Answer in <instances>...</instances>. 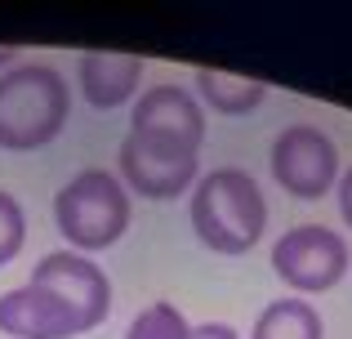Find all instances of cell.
Returning <instances> with one entry per match:
<instances>
[{
  "label": "cell",
  "instance_id": "3957f363",
  "mask_svg": "<svg viewBox=\"0 0 352 339\" xmlns=\"http://www.w3.org/2000/svg\"><path fill=\"white\" fill-rule=\"evenodd\" d=\"M129 192L120 183V174L112 170H80L63 183V192L54 197V223H58L67 250L76 254H94V250H107L125 237L129 228Z\"/></svg>",
  "mask_w": 352,
  "mask_h": 339
},
{
  "label": "cell",
  "instance_id": "7c38bea8",
  "mask_svg": "<svg viewBox=\"0 0 352 339\" xmlns=\"http://www.w3.org/2000/svg\"><path fill=\"white\" fill-rule=\"evenodd\" d=\"M250 339H326V326L308 299H272L254 317Z\"/></svg>",
  "mask_w": 352,
  "mask_h": 339
},
{
  "label": "cell",
  "instance_id": "9a60e30c",
  "mask_svg": "<svg viewBox=\"0 0 352 339\" xmlns=\"http://www.w3.org/2000/svg\"><path fill=\"white\" fill-rule=\"evenodd\" d=\"M335 192H339V215H344V223L352 228V170H344V174H339Z\"/></svg>",
  "mask_w": 352,
  "mask_h": 339
},
{
  "label": "cell",
  "instance_id": "30bf717a",
  "mask_svg": "<svg viewBox=\"0 0 352 339\" xmlns=\"http://www.w3.org/2000/svg\"><path fill=\"white\" fill-rule=\"evenodd\" d=\"M0 335H14V339H72V335H85L80 322L41 286H18L0 295Z\"/></svg>",
  "mask_w": 352,
  "mask_h": 339
},
{
  "label": "cell",
  "instance_id": "6da1fadb",
  "mask_svg": "<svg viewBox=\"0 0 352 339\" xmlns=\"http://www.w3.org/2000/svg\"><path fill=\"white\" fill-rule=\"evenodd\" d=\"M72 116V85L58 67L18 63L0 72V148L36 152L63 134Z\"/></svg>",
  "mask_w": 352,
  "mask_h": 339
},
{
  "label": "cell",
  "instance_id": "7a4b0ae2",
  "mask_svg": "<svg viewBox=\"0 0 352 339\" xmlns=\"http://www.w3.org/2000/svg\"><path fill=\"white\" fill-rule=\"evenodd\" d=\"M188 219L206 250L245 254L250 245H258V237L267 228V201L245 170L223 166V170H210L197 179Z\"/></svg>",
  "mask_w": 352,
  "mask_h": 339
},
{
  "label": "cell",
  "instance_id": "9c48e42d",
  "mask_svg": "<svg viewBox=\"0 0 352 339\" xmlns=\"http://www.w3.org/2000/svg\"><path fill=\"white\" fill-rule=\"evenodd\" d=\"M80 98L98 112H112L120 103H134L143 89V58L120 50H85L76 63Z\"/></svg>",
  "mask_w": 352,
  "mask_h": 339
},
{
  "label": "cell",
  "instance_id": "277c9868",
  "mask_svg": "<svg viewBox=\"0 0 352 339\" xmlns=\"http://www.w3.org/2000/svg\"><path fill=\"white\" fill-rule=\"evenodd\" d=\"M348 263V241L326 223L285 228L272 245V272L294 295H321V290L339 286Z\"/></svg>",
  "mask_w": 352,
  "mask_h": 339
},
{
  "label": "cell",
  "instance_id": "8992f818",
  "mask_svg": "<svg viewBox=\"0 0 352 339\" xmlns=\"http://www.w3.org/2000/svg\"><path fill=\"white\" fill-rule=\"evenodd\" d=\"M32 286L50 290L63 308L80 322V331H94L112 313V281L89 254L76 250H54L32 268Z\"/></svg>",
  "mask_w": 352,
  "mask_h": 339
},
{
  "label": "cell",
  "instance_id": "8fae6325",
  "mask_svg": "<svg viewBox=\"0 0 352 339\" xmlns=\"http://www.w3.org/2000/svg\"><path fill=\"white\" fill-rule=\"evenodd\" d=\"M197 94L206 98V107H214L219 116H250L258 103L267 98L263 80L232 76V72H214V67H197Z\"/></svg>",
  "mask_w": 352,
  "mask_h": 339
},
{
  "label": "cell",
  "instance_id": "4fadbf2b",
  "mask_svg": "<svg viewBox=\"0 0 352 339\" xmlns=\"http://www.w3.org/2000/svg\"><path fill=\"white\" fill-rule=\"evenodd\" d=\"M125 339H192V322L179 313V304L156 299V304H147L143 313L129 322Z\"/></svg>",
  "mask_w": 352,
  "mask_h": 339
},
{
  "label": "cell",
  "instance_id": "2e32d148",
  "mask_svg": "<svg viewBox=\"0 0 352 339\" xmlns=\"http://www.w3.org/2000/svg\"><path fill=\"white\" fill-rule=\"evenodd\" d=\"M192 339H241L228 322H206V326H192Z\"/></svg>",
  "mask_w": 352,
  "mask_h": 339
},
{
  "label": "cell",
  "instance_id": "52a82bcc",
  "mask_svg": "<svg viewBox=\"0 0 352 339\" xmlns=\"http://www.w3.org/2000/svg\"><path fill=\"white\" fill-rule=\"evenodd\" d=\"M129 134L156 148L174 152H201L206 139V112H201L197 94L183 85H152L134 98L129 107Z\"/></svg>",
  "mask_w": 352,
  "mask_h": 339
},
{
  "label": "cell",
  "instance_id": "5b68a950",
  "mask_svg": "<svg viewBox=\"0 0 352 339\" xmlns=\"http://www.w3.org/2000/svg\"><path fill=\"white\" fill-rule=\"evenodd\" d=\"M272 179L281 183L290 197L317 201L326 192H335L339 183V148L321 125H285L272 139Z\"/></svg>",
  "mask_w": 352,
  "mask_h": 339
},
{
  "label": "cell",
  "instance_id": "5bb4252c",
  "mask_svg": "<svg viewBox=\"0 0 352 339\" xmlns=\"http://www.w3.org/2000/svg\"><path fill=\"white\" fill-rule=\"evenodd\" d=\"M23 241H27V215H23V206H18L14 192L0 188V268L18 259Z\"/></svg>",
  "mask_w": 352,
  "mask_h": 339
},
{
  "label": "cell",
  "instance_id": "e0dca14e",
  "mask_svg": "<svg viewBox=\"0 0 352 339\" xmlns=\"http://www.w3.org/2000/svg\"><path fill=\"white\" fill-rule=\"evenodd\" d=\"M14 58H18V45H0V72L14 67Z\"/></svg>",
  "mask_w": 352,
  "mask_h": 339
},
{
  "label": "cell",
  "instance_id": "ba28073f",
  "mask_svg": "<svg viewBox=\"0 0 352 339\" xmlns=\"http://www.w3.org/2000/svg\"><path fill=\"white\" fill-rule=\"evenodd\" d=\"M116 166H120L125 192H138L143 201H174L179 192L197 188L201 157L197 152L156 148V143H143V139H134V134H125V139H120V152H116Z\"/></svg>",
  "mask_w": 352,
  "mask_h": 339
}]
</instances>
